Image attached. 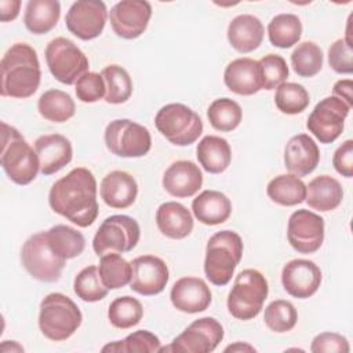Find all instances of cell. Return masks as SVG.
Returning a JSON list of instances; mask_svg holds the SVG:
<instances>
[{"label":"cell","instance_id":"2","mask_svg":"<svg viewBox=\"0 0 353 353\" xmlns=\"http://www.w3.org/2000/svg\"><path fill=\"white\" fill-rule=\"evenodd\" d=\"M1 97L25 99L32 97L41 80L37 52L26 43L12 44L1 58Z\"/></svg>","mask_w":353,"mask_h":353},{"label":"cell","instance_id":"11","mask_svg":"<svg viewBox=\"0 0 353 353\" xmlns=\"http://www.w3.org/2000/svg\"><path fill=\"white\" fill-rule=\"evenodd\" d=\"M141 237L138 222L128 215H110L99 225L94 239L92 248L98 256L114 251H132Z\"/></svg>","mask_w":353,"mask_h":353},{"label":"cell","instance_id":"14","mask_svg":"<svg viewBox=\"0 0 353 353\" xmlns=\"http://www.w3.org/2000/svg\"><path fill=\"white\" fill-rule=\"evenodd\" d=\"M287 239L299 254L316 252L324 241V219L305 208L294 211L288 219Z\"/></svg>","mask_w":353,"mask_h":353},{"label":"cell","instance_id":"10","mask_svg":"<svg viewBox=\"0 0 353 353\" xmlns=\"http://www.w3.org/2000/svg\"><path fill=\"white\" fill-rule=\"evenodd\" d=\"M50 73L62 84L70 85L88 72V58L69 39L55 37L46 47Z\"/></svg>","mask_w":353,"mask_h":353},{"label":"cell","instance_id":"13","mask_svg":"<svg viewBox=\"0 0 353 353\" xmlns=\"http://www.w3.org/2000/svg\"><path fill=\"white\" fill-rule=\"evenodd\" d=\"M350 109L338 97H325L309 114L306 127L321 143H332L342 134Z\"/></svg>","mask_w":353,"mask_h":353},{"label":"cell","instance_id":"7","mask_svg":"<svg viewBox=\"0 0 353 353\" xmlns=\"http://www.w3.org/2000/svg\"><path fill=\"white\" fill-rule=\"evenodd\" d=\"M154 124L159 132L176 146L194 143L203 132L200 116L183 103H167L160 108Z\"/></svg>","mask_w":353,"mask_h":353},{"label":"cell","instance_id":"15","mask_svg":"<svg viewBox=\"0 0 353 353\" xmlns=\"http://www.w3.org/2000/svg\"><path fill=\"white\" fill-rule=\"evenodd\" d=\"M106 4L99 0L74 1L65 17L68 30L80 40H92L98 37L106 25Z\"/></svg>","mask_w":353,"mask_h":353},{"label":"cell","instance_id":"22","mask_svg":"<svg viewBox=\"0 0 353 353\" xmlns=\"http://www.w3.org/2000/svg\"><path fill=\"white\" fill-rule=\"evenodd\" d=\"M203 185V174L199 165L190 160L174 161L163 175V188L174 197H192Z\"/></svg>","mask_w":353,"mask_h":353},{"label":"cell","instance_id":"29","mask_svg":"<svg viewBox=\"0 0 353 353\" xmlns=\"http://www.w3.org/2000/svg\"><path fill=\"white\" fill-rule=\"evenodd\" d=\"M196 156L200 165L207 172L221 174L232 161V149L225 138L218 135H205L197 143Z\"/></svg>","mask_w":353,"mask_h":353},{"label":"cell","instance_id":"16","mask_svg":"<svg viewBox=\"0 0 353 353\" xmlns=\"http://www.w3.org/2000/svg\"><path fill=\"white\" fill-rule=\"evenodd\" d=\"M152 17V6L145 0H123L109 11L113 32L125 40L139 37L148 28Z\"/></svg>","mask_w":353,"mask_h":353},{"label":"cell","instance_id":"30","mask_svg":"<svg viewBox=\"0 0 353 353\" xmlns=\"http://www.w3.org/2000/svg\"><path fill=\"white\" fill-rule=\"evenodd\" d=\"M61 17V3L57 0H29L25 7L23 23L33 34L52 30Z\"/></svg>","mask_w":353,"mask_h":353},{"label":"cell","instance_id":"25","mask_svg":"<svg viewBox=\"0 0 353 353\" xmlns=\"http://www.w3.org/2000/svg\"><path fill=\"white\" fill-rule=\"evenodd\" d=\"M263 34L265 28L261 19L251 14L234 17L228 26V40L230 46L241 54L256 50L262 44Z\"/></svg>","mask_w":353,"mask_h":353},{"label":"cell","instance_id":"41","mask_svg":"<svg viewBox=\"0 0 353 353\" xmlns=\"http://www.w3.org/2000/svg\"><path fill=\"white\" fill-rule=\"evenodd\" d=\"M74 294L84 302H98L108 295V288L103 285L98 268L90 265L81 269L73 281Z\"/></svg>","mask_w":353,"mask_h":353},{"label":"cell","instance_id":"23","mask_svg":"<svg viewBox=\"0 0 353 353\" xmlns=\"http://www.w3.org/2000/svg\"><path fill=\"white\" fill-rule=\"evenodd\" d=\"M225 85L237 95H254L262 90V76L258 61L243 57L228 63L223 72Z\"/></svg>","mask_w":353,"mask_h":353},{"label":"cell","instance_id":"27","mask_svg":"<svg viewBox=\"0 0 353 353\" xmlns=\"http://www.w3.org/2000/svg\"><path fill=\"white\" fill-rule=\"evenodd\" d=\"M192 211L199 222L215 226L229 219L232 214V201L222 192L208 189L193 199Z\"/></svg>","mask_w":353,"mask_h":353},{"label":"cell","instance_id":"37","mask_svg":"<svg viewBox=\"0 0 353 353\" xmlns=\"http://www.w3.org/2000/svg\"><path fill=\"white\" fill-rule=\"evenodd\" d=\"M210 124L222 132L233 131L239 127L243 119L241 106L230 98H218L211 102L207 109Z\"/></svg>","mask_w":353,"mask_h":353},{"label":"cell","instance_id":"18","mask_svg":"<svg viewBox=\"0 0 353 353\" xmlns=\"http://www.w3.org/2000/svg\"><path fill=\"white\" fill-rule=\"evenodd\" d=\"M281 283L287 294L298 299H306L319 290L321 284V270L313 261L296 258L284 265Z\"/></svg>","mask_w":353,"mask_h":353},{"label":"cell","instance_id":"31","mask_svg":"<svg viewBox=\"0 0 353 353\" xmlns=\"http://www.w3.org/2000/svg\"><path fill=\"white\" fill-rule=\"evenodd\" d=\"M269 199L284 207H292L305 201L306 185L292 174H281L274 176L266 188Z\"/></svg>","mask_w":353,"mask_h":353},{"label":"cell","instance_id":"46","mask_svg":"<svg viewBox=\"0 0 353 353\" xmlns=\"http://www.w3.org/2000/svg\"><path fill=\"white\" fill-rule=\"evenodd\" d=\"M328 63L331 69L339 74H350L353 72V52L345 39L335 40L328 48Z\"/></svg>","mask_w":353,"mask_h":353},{"label":"cell","instance_id":"8","mask_svg":"<svg viewBox=\"0 0 353 353\" xmlns=\"http://www.w3.org/2000/svg\"><path fill=\"white\" fill-rule=\"evenodd\" d=\"M21 262L33 279L43 283H55L61 279L66 259L51 248L46 232H39L23 243Z\"/></svg>","mask_w":353,"mask_h":353},{"label":"cell","instance_id":"19","mask_svg":"<svg viewBox=\"0 0 353 353\" xmlns=\"http://www.w3.org/2000/svg\"><path fill=\"white\" fill-rule=\"evenodd\" d=\"M174 307L183 313L204 312L212 301V294L207 283L200 277H181L170 292Z\"/></svg>","mask_w":353,"mask_h":353},{"label":"cell","instance_id":"35","mask_svg":"<svg viewBox=\"0 0 353 353\" xmlns=\"http://www.w3.org/2000/svg\"><path fill=\"white\" fill-rule=\"evenodd\" d=\"M98 272L108 290L123 288L131 280V262H127L120 252H106L101 255Z\"/></svg>","mask_w":353,"mask_h":353},{"label":"cell","instance_id":"48","mask_svg":"<svg viewBox=\"0 0 353 353\" xmlns=\"http://www.w3.org/2000/svg\"><path fill=\"white\" fill-rule=\"evenodd\" d=\"M332 165L345 178L353 176V141L346 139L332 156Z\"/></svg>","mask_w":353,"mask_h":353},{"label":"cell","instance_id":"20","mask_svg":"<svg viewBox=\"0 0 353 353\" xmlns=\"http://www.w3.org/2000/svg\"><path fill=\"white\" fill-rule=\"evenodd\" d=\"M34 150L40 161V172L52 175L72 161L73 148L70 141L61 134H46L34 141Z\"/></svg>","mask_w":353,"mask_h":353},{"label":"cell","instance_id":"43","mask_svg":"<svg viewBox=\"0 0 353 353\" xmlns=\"http://www.w3.org/2000/svg\"><path fill=\"white\" fill-rule=\"evenodd\" d=\"M161 347L160 339L148 330H138L130 334L123 341H114L105 345L102 352H121V353H153L159 352Z\"/></svg>","mask_w":353,"mask_h":353},{"label":"cell","instance_id":"51","mask_svg":"<svg viewBox=\"0 0 353 353\" xmlns=\"http://www.w3.org/2000/svg\"><path fill=\"white\" fill-rule=\"evenodd\" d=\"M255 352V347L248 345V343H241V342H236L234 345H230L228 347H225V352Z\"/></svg>","mask_w":353,"mask_h":353},{"label":"cell","instance_id":"9","mask_svg":"<svg viewBox=\"0 0 353 353\" xmlns=\"http://www.w3.org/2000/svg\"><path fill=\"white\" fill-rule=\"evenodd\" d=\"M105 145L119 157H142L152 148V137L146 127L130 119H116L105 128Z\"/></svg>","mask_w":353,"mask_h":353},{"label":"cell","instance_id":"26","mask_svg":"<svg viewBox=\"0 0 353 353\" xmlns=\"http://www.w3.org/2000/svg\"><path fill=\"white\" fill-rule=\"evenodd\" d=\"M156 225L168 239L181 240L188 237L193 230V216L181 203L165 201L156 211Z\"/></svg>","mask_w":353,"mask_h":353},{"label":"cell","instance_id":"49","mask_svg":"<svg viewBox=\"0 0 353 353\" xmlns=\"http://www.w3.org/2000/svg\"><path fill=\"white\" fill-rule=\"evenodd\" d=\"M332 92L334 97H338L339 99H342L346 105H349L352 108L353 105V81L350 79H343V80H338L334 87H332Z\"/></svg>","mask_w":353,"mask_h":353},{"label":"cell","instance_id":"50","mask_svg":"<svg viewBox=\"0 0 353 353\" xmlns=\"http://www.w3.org/2000/svg\"><path fill=\"white\" fill-rule=\"evenodd\" d=\"M21 8L19 0H0V21L1 22H10L14 21Z\"/></svg>","mask_w":353,"mask_h":353},{"label":"cell","instance_id":"17","mask_svg":"<svg viewBox=\"0 0 353 353\" xmlns=\"http://www.w3.org/2000/svg\"><path fill=\"white\" fill-rule=\"evenodd\" d=\"M168 279V266L156 255H141L131 262L130 287L137 294L157 295L165 288Z\"/></svg>","mask_w":353,"mask_h":353},{"label":"cell","instance_id":"21","mask_svg":"<svg viewBox=\"0 0 353 353\" xmlns=\"http://www.w3.org/2000/svg\"><path fill=\"white\" fill-rule=\"evenodd\" d=\"M320 161L317 143L307 134L294 135L284 149V165L290 174L301 178L316 170Z\"/></svg>","mask_w":353,"mask_h":353},{"label":"cell","instance_id":"36","mask_svg":"<svg viewBox=\"0 0 353 353\" xmlns=\"http://www.w3.org/2000/svg\"><path fill=\"white\" fill-rule=\"evenodd\" d=\"M101 74L106 85L105 101L108 103L119 105L130 99L132 94V80L123 66L108 65L102 69Z\"/></svg>","mask_w":353,"mask_h":353},{"label":"cell","instance_id":"5","mask_svg":"<svg viewBox=\"0 0 353 353\" xmlns=\"http://www.w3.org/2000/svg\"><path fill=\"white\" fill-rule=\"evenodd\" d=\"M81 321L79 306L65 294L51 292L40 302L39 328L50 341H66L77 331Z\"/></svg>","mask_w":353,"mask_h":353},{"label":"cell","instance_id":"47","mask_svg":"<svg viewBox=\"0 0 353 353\" xmlns=\"http://www.w3.org/2000/svg\"><path fill=\"white\" fill-rule=\"evenodd\" d=\"M313 353H349L347 339L336 332H321L316 335L310 345Z\"/></svg>","mask_w":353,"mask_h":353},{"label":"cell","instance_id":"1","mask_svg":"<svg viewBox=\"0 0 353 353\" xmlns=\"http://www.w3.org/2000/svg\"><path fill=\"white\" fill-rule=\"evenodd\" d=\"M51 210L72 223L87 228L98 216L97 179L85 167H76L55 181L48 193Z\"/></svg>","mask_w":353,"mask_h":353},{"label":"cell","instance_id":"28","mask_svg":"<svg viewBox=\"0 0 353 353\" xmlns=\"http://www.w3.org/2000/svg\"><path fill=\"white\" fill-rule=\"evenodd\" d=\"M343 199V189L338 179L319 175L306 185L305 201L313 210L327 212L335 210Z\"/></svg>","mask_w":353,"mask_h":353},{"label":"cell","instance_id":"42","mask_svg":"<svg viewBox=\"0 0 353 353\" xmlns=\"http://www.w3.org/2000/svg\"><path fill=\"white\" fill-rule=\"evenodd\" d=\"M263 321L270 331L283 334L295 327L298 321V312L290 301L276 299L266 306Z\"/></svg>","mask_w":353,"mask_h":353},{"label":"cell","instance_id":"45","mask_svg":"<svg viewBox=\"0 0 353 353\" xmlns=\"http://www.w3.org/2000/svg\"><path fill=\"white\" fill-rule=\"evenodd\" d=\"M74 91L77 99H80L81 102L94 103L105 98L106 85L102 74L97 72H87L76 81Z\"/></svg>","mask_w":353,"mask_h":353},{"label":"cell","instance_id":"6","mask_svg":"<svg viewBox=\"0 0 353 353\" xmlns=\"http://www.w3.org/2000/svg\"><path fill=\"white\" fill-rule=\"evenodd\" d=\"M268 294L265 276L256 269H244L236 276L228 295V310L237 320H252L261 313Z\"/></svg>","mask_w":353,"mask_h":353},{"label":"cell","instance_id":"40","mask_svg":"<svg viewBox=\"0 0 353 353\" xmlns=\"http://www.w3.org/2000/svg\"><path fill=\"white\" fill-rule=\"evenodd\" d=\"M310 102L309 92L302 84L284 81L274 92V103L277 109L284 114H298L302 113Z\"/></svg>","mask_w":353,"mask_h":353},{"label":"cell","instance_id":"4","mask_svg":"<svg viewBox=\"0 0 353 353\" xmlns=\"http://www.w3.org/2000/svg\"><path fill=\"white\" fill-rule=\"evenodd\" d=\"M3 143L0 163L7 176L17 185H28L36 179L40 161L36 150L26 142L21 132L7 123H1Z\"/></svg>","mask_w":353,"mask_h":353},{"label":"cell","instance_id":"32","mask_svg":"<svg viewBox=\"0 0 353 353\" xmlns=\"http://www.w3.org/2000/svg\"><path fill=\"white\" fill-rule=\"evenodd\" d=\"M37 110L41 117L52 123H65L74 116L76 105L72 97L57 88L44 91L37 101Z\"/></svg>","mask_w":353,"mask_h":353},{"label":"cell","instance_id":"3","mask_svg":"<svg viewBox=\"0 0 353 353\" xmlns=\"http://www.w3.org/2000/svg\"><path fill=\"white\" fill-rule=\"evenodd\" d=\"M243 240L233 230H221L212 234L205 247L204 273L211 284L226 285L243 256Z\"/></svg>","mask_w":353,"mask_h":353},{"label":"cell","instance_id":"24","mask_svg":"<svg viewBox=\"0 0 353 353\" xmlns=\"http://www.w3.org/2000/svg\"><path fill=\"white\" fill-rule=\"evenodd\" d=\"M99 194L103 203L110 208H128L138 196V183L127 171H110L101 181Z\"/></svg>","mask_w":353,"mask_h":353},{"label":"cell","instance_id":"44","mask_svg":"<svg viewBox=\"0 0 353 353\" xmlns=\"http://www.w3.org/2000/svg\"><path fill=\"white\" fill-rule=\"evenodd\" d=\"M259 69L262 76L263 90H276L281 83H284L290 74L285 59L277 54H268L259 61Z\"/></svg>","mask_w":353,"mask_h":353},{"label":"cell","instance_id":"34","mask_svg":"<svg viewBox=\"0 0 353 353\" xmlns=\"http://www.w3.org/2000/svg\"><path fill=\"white\" fill-rule=\"evenodd\" d=\"M268 36L272 46L290 48L302 36V22L295 14H277L268 25Z\"/></svg>","mask_w":353,"mask_h":353},{"label":"cell","instance_id":"12","mask_svg":"<svg viewBox=\"0 0 353 353\" xmlns=\"http://www.w3.org/2000/svg\"><path fill=\"white\" fill-rule=\"evenodd\" d=\"M223 327L214 317H201L190 323L168 346L160 347L159 352H182V353H210L223 339Z\"/></svg>","mask_w":353,"mask_h":353},{"label":"cell","instance_id":"33","mask_svg":"<svg viewBox=\"0 0 353 353\" xmlns=\"http://www.w3.org/2000/svg\"><path fill=\"white\" fill-rule=\"evenodd\" d=\"M47 239L51 248L63 259L79 256L85 247V239L77 229L68 225H55L47 232Z\"/></svg>","mask_w":353,"mask_h":353},{"label":"cell","instance_id":"38","mask_svg":"<svg viewBox=\"0 0 353 353\" xmlns=\"http://www.w3.org/2000/svg\"><path fill=\"white\" fill-rule=\"evenodd\" d=\"M143 316L141 302L130 295L119 296L112 301L108 309L109 323L119 330H127L137 325Z\"/></svg>","mask_w":353,"mask_h":353},{"label":"cell","instance_id":"39","mask_svg":"<svg viewBox=\"0 0 353 353\" xmlns=\"http://www.w3.org/2000/svg\"><path fill=\"white\" fill-rule=\"evenodd\" d=\"M323 51L313 41H303L291 54V65L299 77H313L323 68Z\"/></svg>","mask_w":353,"mask_h":353}]
</instances>
